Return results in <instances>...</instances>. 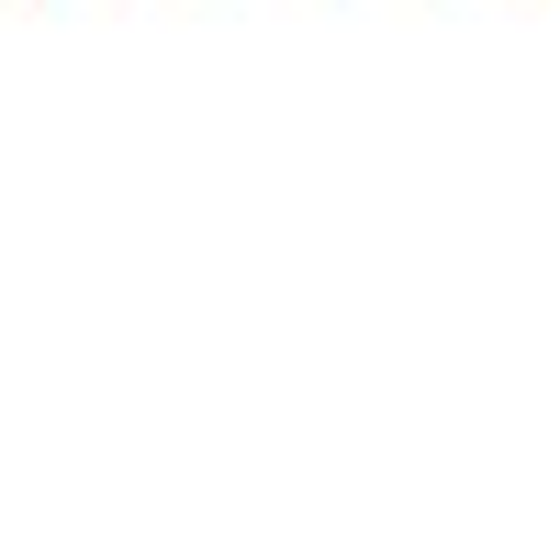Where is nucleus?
Segmentation results:
<instances>
[]
</instances>
